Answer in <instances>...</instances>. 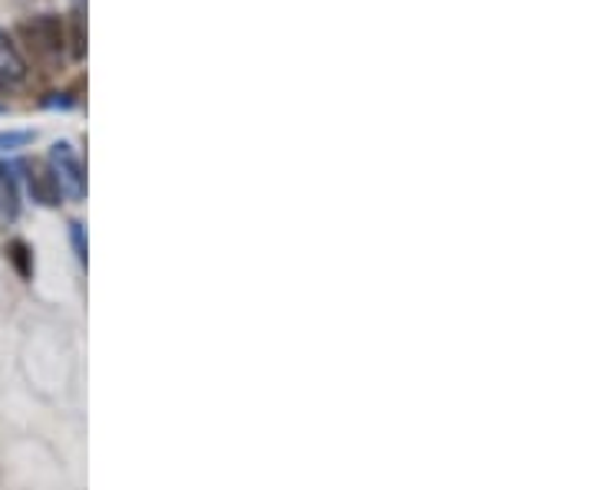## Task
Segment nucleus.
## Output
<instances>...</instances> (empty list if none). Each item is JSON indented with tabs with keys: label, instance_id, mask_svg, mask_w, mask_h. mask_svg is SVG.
Wrapping results in <instances>:
<instances>
[{
	"label": "nucleus",
	"instance_id": "obj_4",
	"mask_svg": "<svg viewBox=\"0 0 592 490\" xmlns=\"http://www.w3.org/2000/svg\"><path fill=\"white\" fill-rule=\"evenodd\" d=\"M21 171H27V188H31V194H34V201H40V204H47V207H57L60 204V184H57V178H54V171L50 168H44V165H24L21 162Z\"/></svg>",
	"mask_w": 592,
	"mask_h": 490
},
{
	"label": "nucleus",
	"instance_id": "obj_5",
	"mask_svg": "<svg viewBox=\"0 0 592 490\" xmlns=\"http://www.w3.org/2000/svg\"><path fill=\"white\" fill-rule=\"evenodd\" d=\"M17 214H21V191L14 165H0V227L14 224Z\"/></svg>",
	"mask_w": 592,
	"mask_h": 490
},
{
	"label": "nucleus",
	"instance_id": "obj_1",
	"mask_svg": "<svg viewBox=\"0 0 592 490\" xmlns=\"http://www.w3.org/2000/svg\"><path fill=\"white\" fill-rule=\"evenodd\" d=\"M21 37L34 50V57L44 60V63H57L63 57V44H67L63 21L54 17V14H40V17L21 24Z\"/></svg>",
	"mask_w": 592,
	"mask_h": 490
},
{
	"label": "nucleus",
	"instance_id": "obj_9",
	"mask_svg": "<svg viewBox=\"0 0 592 490\" xmlns=\"http://www.w3.org/2000/svg\"><path fill=\"white\" fill-rule=\"evenodd\" d=\"M73 4H76V8H83V4H86V0H73Z\"/></svg>",
	"mask_w": 592,
	"mask_h": 490
},
{
	"label": "nucleus",
	"instance_id": "obj_8",
	"mask_svg": "<svg viewBox=\"0 0 592 490\" xmlns=\"http://www.w3.org/2000/svg\"><path fill=\"white\" fill-rule=\"evenodd\" d=\"M70 237H73V251H76V261L86 267V230H83V224H70Z\"/></svg>",
	"mask_w": 592,
	"mask_h": 490
},
{
	"label": "nucleus",
	"instance_id": "obj_3",
	"mask_svg": "<svg viewBox=\"0 0 592 490\" xmlns=\"http://www.w3.org/2000/svg\"><path fill=\"white\" fill-rule=\"evenodd\" d=\"M27 76V60L17 50V44L0 31V89H11L14 83H24Z\"/></svg>",
	"mask_w": 592,
	"mask_h": 490
},
{
	"label": "nucleus",
	"instance_id": "obj_7",
	"mask_svg": "<svg viewBox=\"0 0 592 490\" xmlns=\"http://www.w3.org/2000/svg\"><path fill=\"white\" fill-rule=\"evenodd\" d=\"M34 142V132L31 129H8V132H0V152H17L24 145Z\"/></svg>",
	"mask_w": 592,
	"mask_h": 490
},
{
	"label": "nucleus",
	"instance_id": "obj_2",
	"mask_svg": "<svg viewBox=\"0 0 592 490\" xmlns=\"http://www.w3.org/2000/svg\"><path fill=\"white\" fill-rule=\"evenodd\" d=\"M47 168L54 171L60 194H67L70 201H83L86 198V168L76 155V148L70 142H57L47 155Z\"/></svg>",
	"mask_w": 592,
	"mask_h": 490
},
{
	"label": "nucleus",
	"instance_id": "obj_6",
	"mask_svg": "<svg viewBox=\"0 0 592 490\" xmlns=\"http://www.w3.org/2000/svg\"><path fill=\"white\" fill-rule=\"evenodd\" d=\"M8 258L14 261V267H17L21 277H31V248H27L24 240H11V243H8Z\"/></svg>",
	"mask_w": 592,
	"mask_h": 490
}]
</instances>
